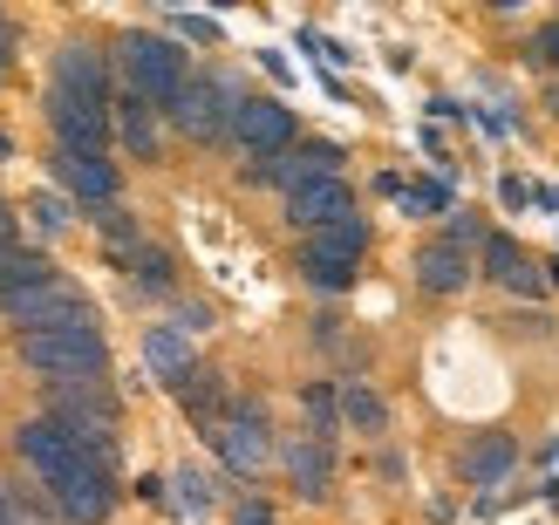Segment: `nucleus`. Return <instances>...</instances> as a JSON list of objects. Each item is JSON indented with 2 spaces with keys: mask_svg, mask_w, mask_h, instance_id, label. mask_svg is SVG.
I'll return each instance as SVG.
<instances>
[{
  "mask_svg": "<svg viewBox=\"0 0 559 525\" xmlns=\"http://www.w3.org/2000/svg\"><path fill=\"white\" fill-rule=\"evenodd\" d=\"M300 409L314 417V437L328 444V437H334V417H342V403L328 396V382H314V390H300Z\"/></svg>",
  "mask_w": 559,
  "mask_h": 525,
  "instance_id": "nucleus-26",
  "label": "nucleus"
},
{
  "mask_svg": "<svg viewBox=\"0 0 559 525\" xmlns=\"http://www.w3.org/2000/svg\"><path fill=\"white\" fill-rule=\"evenodd\" d=\"M355 273H361V260H342V253H328V246L300 239V281L314 287V294H348Z\"/></svg>",
  "mask_w": 559,
  "mask_h": 525,
  "instance_id": "nucleus-19",
  "label": "nucleus"
},
{
  "mask_svg": "<svg viewBox=\"0 0 559 525\" xmlns=\"http://www.w3.org/2000/svg\"><path fill=\"white\" fill-rule=\"evenodd\" d=\"M0 525H14V499H8V485H0Z\"/></svg>",
  "mask_w": 559,
  "mask_h": 525,
  "instance_id": "nucleus-30",
  "label": "nucleus"
},
{
  "mask_svg": "<svg viewBox=\"0 0 559 525\" xmlns=\"http://www.w3.org/2000/svg\"><path fill=\"white\" fill-rule=\"evenodd\" d=\"M0 321H8L14 335H41V327H82L96 314H90V300H82L69 281H48V287H27L14 300H0Z\"/></svg>",
  "mask_w": 559,
  "mask_h": 525,
  "instance_id": "nucleus-6",
  "label": "nucleus"
},
{
  "mask_svg": "<svg viewBox=\"0 0 559 525\" xmlns=\"http://www.w3.org/2000/svg\"><path fill=\"white\" fill-rule=\"evenodd\" d=\"M342 423H355L361 437H382L389 430V403L369 390V382H342Z\"/></svg>",
  "mask_w": 559,
  "mask_h": 525,
  "instance_id": "nucleus-21",
  "label": "nucleus"
},
{
  "mask_svg": "<svg viewBox=\"0 0 559 525\" xmlns=\"http://www.w3.org/2000/svg\"><path fill=\"white\" fill-rule=\"evenodd\" d=\"M130 260V273H136V287H151V294H171L178 287V266H171V253H164V246H136V253H123Z\"/></svg>",
  "mask_w": 559,
  "mask_h": 525,
  "instance_id": "nucleus-22",
  "label": "nucleus"
},
{
  "mask_svg": "<svg viewBox=\"0 0 559 525\" xmlns=\"http://www.w3.org/2000/svg\"><path fill=\"white\" fill-rule=\"evenodd\" d=\"M314 246H328V253H342V260H361L369 253V218H342L334 232H314Z\"/></svg>",
  "mask_w": 559,
  "mask_h": 525,
  "instance_id": "nucleus-23",
  "label": "nucleus"
},
{
  "mask_svg": "<svg viewBox=\"0 0 559 525\" xmlns=\"http://www.w3.org/2000/svg\"><path fill=\"white\" fill-rule=\"evenodd\" d=\"M205 437H212V451L226 457V472H239V478H260L266 464L280 457L273 423H266V409H260L253 396H233V409H226V417H218Z\"/></svg>",
  "mask_w": 559,
  "mask_h": 525,
  "instance_id": "nucleus-3",
  "label": "nucleus"
},
{
  "mask_svg": "<svg viewBox=\"0 0 559 525\" xmlns=\"http://www.w3.org/2000/svg\"><path fill=\"white\" fill-rule=\"evenodd\" d=\"M512 464H519V444H512V437H485V444H471V451L457 457V478H464V485H498Z\"/></svg>",
  "mask_w": 559,
  "mask_h": 525,
  "instance_id": "nucleus-20",
  "label": "nucleus"
},
{
  "mask_svg": "<svg viewBox=\"0 0 559 525\" xmlns=\"http://www.w3.org/2000/svg\"><path fill=\"white\" fill-rule=\"evenodd\" d=\"M144 362H151V375L157 382H178L199 369V355H191V327H144Z\"/></svg>",
  "mask_w": 559,
  "mask_h": 525,
  "instance_id": "nucleus-17",
  "label": "nucleus"
},
{
  "mask_svg": "<svg viewBox=\"0 0 559 525\" xmlns=\"http://www.w3.org/2000/svg\"><path fill=\"white\" fill-rule=\"evenodd\" d=\"M48 130H55V151H90V157H109V130L117 117L109 109H90L62 90H48Z\"/></svg>",
  "mask_w": 559,
  "mask_h": 525,
  "instance_id": "nucleus-8",
  "label": "nucleus"
},
{
  "mask_svg": "<svg viewBox=\"0 0 559 525\" xmlns=\"http://www.w3.org/2000/svg\"><path fill=\"white\" fill-rule=\"evenodd\" d=\"M48 281H62V273L48 266L41 246H27V239H0V300H14L27 287H48Z\"/></svg>",
  "mask_w": 559,
  "mask_h": 525,
  "instance_id": "nucleus-16",
  "label": "nucleus"
},
{
  "mask_svg": "<svg viewBox=\"0 0 559 525\" xmlns=\"http://www.w3.org/2000/svg\"><path fill=\"white\" fill-rule=\"evenodd\" d=\"M233 109H239V90H233V82L191 75L185 96L164 109V117H171V130L191 136V144H226V136H233Z\"/></svg>",
  "mask_w": 559,
  "mask_h": 525,
  "instance_id": "nucleus-4",
  "label": "nucleus"
},
{
  "mask_svg": "<svg viewBox=\"0 0 559 525\" xmlns=\"http://www.w3.org/2000/svg\"><path fill=\"white\" fill-rule=\"evenodd\" d=\"M109 109H117V136H123V144H130V157H144V164H157V117H164V109H151L144 96H117V103H109Z\"/></svg>",
  "mask_w": 559,
  "mask_h": 525,
  "instance_id": "nucleus-18",
  "label": "nucleus"
},
{
  "mask_svg": "<svg viewBox=\"0 0 559 525\" xmlns=\"http://www.w3.org/2000/svg\"><path fill=\"white\" fill-rule=\"evenodd\" d=\"M233 525H273V512H266V499H239V512H233Z\"/></svg>",
  "mask_w": 559,
  "mask_h": 525,
  "instance_id": "nucleus-29",
  "label": "nucleus"
},
{
  "mask_svg": "<svg viewBox=\"0 0 559 525\" xmlns=\"http://www.w3.org/2000/svg\"><path fill=\"white\" fill-rule=\"evenodd\" d=\"M117 69H123V90L130 96H144L151 109H171L185 96V82H191V55L178 41H164V35L130 27V35L117 41Z\"/></svg>",
  "mask_w": 559,
  "mask_h": 525,
  "instance_id": "nucleus-2",
  "label": "nucleus"
},
{
  "mask_svg": "<svg viewBox=\"0 0 559 525\" xmlns=\"http://www.w3.org/2000/svg\"><path fill=\"white\" fill-rule=\"evenodd\" d=\"M342 164L348 151L342 144H294L287 157H273V164H253V184H280V191H300V184H314V178H342Z\"/></svg>",
  "mask_w": 559,
  "mask_h": 525,
  "instance_id": "nucleus-12",
  "label": "nucleus"
},
{
  "mask_svg": "<svg viewBox=\"0 0 559 525\" xmlns=\"http://www.w3.org/2000/svg\"><path fill=\"white\" fill-rule=\"evenodd\" d=\"M533 55H539L546 69H559V21H546L539 35H533Z\"/></svg>",
  "mask_w": 559,
  "mask_h": 525,
  "instance_id": "nucleus-28",
  "label": "nucleus"
},
{
  "mask_svg": "<svg viewBox=\"0 0 559 525\" xmlns=\"http://www.w3.org/2000/svg\"><path fill=\"white\" fill-rule=\"evenodd\" d=\"M226 144L246 157V164H273V157H287L294 151V109L280 103V96H239L233 109V136Z\"/></svg>",
  "mask_w": 559,
  "mask_h": 525,
  "instance_id": "nucleus-5",
  "label": "nucleus"
},
{
  "mask_svg": "<svg viewBox=\"0 0 559 525\" xmlns=\"http://www.w3.org/2000/svg\"><path fill=\"white\" fill-rule=\"evenodd\" d=\"M280 464H287V478L307 505H321L334 491V444H321V437H294V444H280Z\"/></svg>",
  "mask_w": 559,
  "mask_h": 525,
  "instance_id": "nucleus-15",
  "label": "nucleus"
},
{
  "mask_svg": "<svg viewBox=\"0 0 559 525\" xmlns=\"http://www.w3.org/2000/svg\"><path fill=\"white\" fill-rule=\"evenodd\" d=\"M478 273H485L491 287H506V294H539V260L525 253L512 232H485V246H478Z\"/></svg>",
  "mask_w": 559,
  "mask_h": 525,
  "instance_id": "nucleus-14",
  "label": "nucleus"
},
{
  "mask_svg": "<svg viewBox=\"0 0 559 525\" xmlns=\"http://www.w3.org/2000/svg\"><path fill=\"white\" fill-rule=\"evenodd\" d=\"M409 273H416V287H424V294H437V300H457L471 281H478V266H471V253H464L457 239H443V232L416 246Z\"/></svg>",
  "mask_w": 559,
  "mask_h": 525,
  "instance_id": "nucleus-11",
  "label": "nucleus"
},
{
  "mask_svg": "<svg viewBox=\"0 0 559 525\" xmlns=\"http://www.w3.org/2000/svg\"><path fill=\"white\" fill-rule=\"evenodd\" d=\"M171 491H178L171 505H178L185 518H205V512H212V478H199V472H178V478H171Z\"/></svg>",
  "mask_w": 559,
  "mask_h": 525,
  "instance_id": "nucleus-25",
  "label": "nucleus"
},
{
  "mask_svg": "<svg viewBox=\"0 0 559 525\" xmlns=\"http://www.w3.org/2000/svg\"><path fill=\"white\" fill-rule=\"evenodd\" d=\"M21 369H35L48 382H103L109 375V342L96 321L82 327H41V335H14Z\"/></svg>",
  "mask_w": 559,
  "mask_h": 525,
  "instance_id": "nucleus-1",
  "label": "nucleus"
},
{
  "mask_svg": "<svg viewBox=\"0 0 559 525\" xmlns=\"http://www.w3.org/2000/svg\"><path fill=\"white\" fill-rule=\"evenodd\" d=\"M443 205H451V191H443V184H416L409 191V212H443Z\"/></svg>",
  "mask_w": 559,
  "mask_h": 525,
  "instance_id": "nucleus-27",
  "label": "nucleus"
},
{
  "mask_svg": "<svg viewBox=\"0 0 559 525\" xmlns=\"http://www.w3.org/2000/svg\"><path fill=\"white\" fill-rule=\"evenodd\" d=\"M342 218H355V191H348V178H314V184L287 191V226H294L300 239L334 232Z\"/></svg>",
  "mask_w": 559,
  "mask_h": 525,
  "instance_id": "nucleus-9",
  "label": "nucleus"
},
{
  "mask_svg": "<svg viewBox=\"0 0 559 525\" xmlns=\"http://www.w3.org/2000/svg\"><path fill=\"white\" fill-rule=\"evenodd\" d=\"M27 218H35V232H48V239L75 226V212H69L62 191H41V199H27Z\"/></svg>",
  "mask_w": 559,
  "mask_h": 525,
  "instance_id": "nucleus-24",
  "label": "nucleus"
},
{
  "mask_svg": "<svg viewBox=\"0 0 559 525\" xmlns=\"http://www.w3.org/2000/svg\"><path fill=\"white\" fill-rule=\"evenodd\" d=\"M48 171H55V184H62L75 205H96V212H109V205H117V191H123L117 164H109V157H90V151H55Z\"/></svg>",
  "mask_w": 559,
  "mask_h": 525,
  "instance_id": "nucleus-10",
  "label": "nucleus"
},
{
  "mask_svg": "<svg viewBox=\"0 0 559 525\" xmlns=\"http://www.w3.org/2000/svg\"><path fill=\"white\" fill-rule=\"evenodd\" d=\"M55 90L75 96V103H90V109L117 103V96H109V62H103V48H90V41H62V55H55Z\"/></svg>",
  "mask_w": 559,
  "mask_h": 525,
  "instance_id": "nucleus-13",
  "label": "nucleus"
},
{
  "mask_svg": "<svg viewBox=\"0 0 559 525\" xmlns=\"http://www.w3.org/2000/svg\"><path fill=\"white\" fill-rule=\"evenodd\" d=\"M48 505L62 525H103L109 512H117V472H103L96 457H82L69 478L48 485Z\"/></svg>",
  "mask_w": 559,
  "mask_h": 525,
  "instance_id": "nucleus-7",
  "label": "nucleus"
}]
</instances>
